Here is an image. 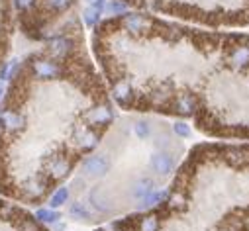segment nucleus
I'll return each mask as SVG.
<instances>
[{
  "label": "nucleus",
  "mask_w": 249,
  "mask_h": 231,
  "mask_svg": "<svg viewBox=\"0 0 249 231\" xmlns=\"http://www.w3.org/2000/svg\"><path fill=\"white\" fill-rule=\"evenodd\" d=\"M16 28V16L12 8V0H0V69L4 67L6 57L12 47Z\"/></svg>",
  "instance_id": "nucleus-1"
},
{
  "label": "nucleus",
  "mask_w": 249,
  "mask_h": 231,
  "mask_svg": "<svg viewBox=\"0 0 249 231\" xmlns=\"http://www.w3.org/2000/svg\"><path fill=\"white\" fill-rule=\"evenodd\" d=\"M81 168L90 179H102V177L108 175V170H110V161L104 155H90L83 161Z\"/></svg>",
  "instance_id": "nucleus-2"
},
{
  "label": "nucleus",
  "mask_w": 249,
  "mask_h": 231,
  "mask_svg": "<svg viewBox=\"0 0 249 231\" xmlns=\"http://www.w3.org/2000/svg\"><path fill=\"white\" fill-rule=\"evenodd\" d=\"M149 163H151L153 172H155V175H159V177L171 175L173 168H175V161H173V157H171L167 151H157V153H153Z\"/></svg>",
  "instance_id": "nucleus-3"
},
{
  "label": "nucleus",
  "mask_w": 249,
  "mask_h": 231,
  "mask_svg": "<svg viewBox=\"0 0 249 231\" xmlns=\"http://www.w3.org/2000/svg\"><path fill=\"white\" fill-rule=\"evenodd\" d=\"M89 202L92 204V208L98 212V214H110L112 212V204L108 200V196L104 194V190L100 186H94L90 192H89Z\"/></svg>",
  "instance_id": "nucleus-4"
},
{
  "label": "nucleus",
  "mask_w": 249,
  "mask_h": 231,
  "mask_svg": "<svg viewBox=\"0 0 249 231\" xmlns=\"http://www.w3.org/2000/svg\"><path fill=\"white\" fill-rule=\"evenodd\" d=\"M155 190V182L151 181V179H140L136 184H134V188H132V196L136 198V200H143L147 194H151Z\"/></svg>",
  "instance_id": "nucleus-5"
},
{
  "label": "nucleus",
  "mask_w": 249,
  "mask_h": 231,
  "mask_svg": "<svg viewBox=\"0 0 249 231\" xmlns=\"http://www.w3.org/2000/svg\"><path fill=\"white\" fill-rule=\"evenodd\" d=\"M67 200H69V188L59 186V188L49 196V208H51V210H57V208H61L63 204H67Z\"/></svg>",
  "instance_id": "nucleus-6"
},
{
  "label": "nucleus",
  "mask_w": 249,
  "mask_h": 231,
  "mask_svg": "<svg viewBox=\"0 0 249 231\" xmlns=\"http://www.w3.org/2000/svg\"><path fill=\"white\" fill-rule=\"evenodd\" d=\"M69 214H71L75 219H81V221H90V219H92L90 210H89L83 202H73L71 208H69Z\"/></svg>",
  "instance_id": "nucleus-7"
},
{
  "label": "nucleus",
  "mask_w": 249,
  "mask_h": 231,
  "mask_svg": "<svg viewBox=\"0 0 249 231\" xmlns=\"http://www.w3.org/2000/svg\"><path fill=\"white\" fill-rule=\"evenodd\" d=\"M231 63L239 69L249 67V47H235V51L231 53Z\"/></svg>",
  "instance_id": "nucleus-8"
},
{
  "label": "nucleus",
  "mask_w": 249,
  "mask_h": 231,
  "mask_svg": "<svg viewBox=\"0 0 249 231\" xmlns=\"http://www.w3.org/2000/svg\"><path fill=\"white\" fill-rule=\"evenodd\" d=\"M39 223H57L59 219H61V214L57 212V210H47V208H43V210H37L36 212V215H34Z\"/></svg>",
  "instance_id": "nucleus-9"
},
{
  "label": "nucleus",
  "mask_w": 249,
  "mask_h": 231,
  "mask_svg": "<svg viewBox=\"0 0 249 231\" xmlns=\"http://www.w3.org/2000/svg\"><path fill=\"white\" fill-rule=\"evenodd\" d=\"M100 16H102V14H100L98 10H94L92 6H89V8L85 10V14H83V18H85V24H87V26H96V24L100 22Z\"/></svg>",
  "instance_id": "nucleus-10"
},
{
  "label": "nucleus",
  "mask_w": 249,
  "mask_h": 231,
  "mask_svg": "<svg viewBox=\"0 0 249 231\" xmlns=\"http://www.w3.org/2000/svg\"><path fill=\"white\" fill-rule=\"evenodd\" d=\"M134 130H136V135H138L140 139H147V137L151 135V126H149V122H145V120H140V122L134 126Z\"/></svg>",
  "instance_id": "nucleus-11"
},
{
  "label": "nucleus",
  "mask_w": 249,
  "mask_h": 231,
  "mask_svg": "<svg viewBox=\"0 0 249 231\" xmlns=\"http://www.w3.org/2000/svg\"><path fill=\"white\" fill-rule=\"evenodd\" d=\"M173 132H175L178 137H189V135H191V128L186 126L184 122H177V124L173 126Z\"/></svg>",
  "instance_id": "nucleus-12"
},
{
  "label": "nucleus",
  "mask_w": 249,
  "mask_h": 231,
  "mask_svg": "<svg viewBox=\"0 0 249 231\" xmlns=\"http://www.w3.org/2000/svg\"><path fill=\"white\" fill-rule=\"evenodd\" d=\"M2 96H4V82H0V100H2Z\"/></svg>",
  "instance_id": "nucleus-13"
}]
</instances>
